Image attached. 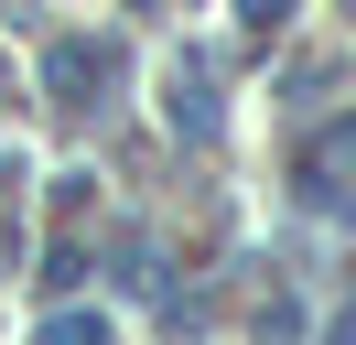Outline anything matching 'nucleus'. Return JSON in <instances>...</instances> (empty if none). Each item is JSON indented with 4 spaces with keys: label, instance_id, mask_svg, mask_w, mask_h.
<instances>
[{
    "label": "nucleus",
    "instance_id": "f257e3e1",
    "mask_svg": "<svg viewBox=\"0 0 356 345\" xmlns=\"http://www.w3.org/2000/svg\"><path fill=\"white\" fill-rule=\"evenodd\" d=\"M119 76H130V54H119L108 33H65V43L44 54V97H54V108H76V119H87V108H108V97H119Z\"/></svg>",
    "mask_w": 356,
    "mask_h": 345
},
{
    "label": "nucleus",
    "instance_id": "f03ea898",
    "mask_svg": "<svg viewBox=\"0 0 356 345\" xmlns=\"http://www.w3.org/2000/svg\"><path fill=\"white\" fill-rule=\"evenodd\" d=\"M216 129H227V119H216V76H205V65H184V76H173V141L205 151Z\"/></svg>",
    "mask_w": 356,
    "mask_h": 345
},
{
    "label": "nucleus",
    "instance_id": "7ed1b4c3",
    "mask_svg": "<svg viewBox=\"0 0 356 345\" xmlns=\"http://www.w3.org/2000/svg\"><path fill=\"white\" fill-rule=\"evenodd\" d=\"M33 345H108V323H97V313H44Z\"/></svg>",
    "mask_w": 356,
    "mask_h": 345
},
{
    "label": "nucleus",
    "instance_id": "20e7f679",
    "mask_svg": "<svg viewBox=\"0 0 356 345\" xmlns=\"http://www.w3.org/2000/svg\"><path fill=\"white\" fill-rule=\"evenodd\" d=\"M238 22H248V43H270V33L291 22V0H238Z\"/></svg>",
    "mask_w": 356,
    "mask_h": 345
},
{
    "label": "nucleus",
    "instance_id": "39448f33",
    "mask_svg": "<svg viewBox=\"0 0 356 345\" xmlns=\"http://www.w3.org/2000/svg\"><path fill=\"white\" fill-rule=\"evenodd\" d=\"M0 97H11V65H0Z\"/></svg>",
    "mask_w": 356,
    "mask_h": 345
}]
</instances>
